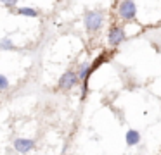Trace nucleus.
I'll use <instances>...</instances> for the list:
<instances>
[{"mask_svg": "<svg viewBox=\"0 0 161 155\" xmlns=\"http://www.w3.org/2000/svg\"><path fill=\"white\" fill-rule=\"evenodd\" d=\"M83 23H85L87 31L95 33V31H99V29L102 28V23H104V14L99 12V10H90V12L85 14Z\"/></svg>", "mask_w": 161, "mask_h": 155, "instance_id": "1", "label": "nucleus"}, {"mask_svg": "<svg viewBox=\"0 0 161 155\" xmlns=\"http://www.w3.org/2000/svg\"><path fill=\"white\" fill-rule=\"evenodd\" d=\"M0 48H2V50H12V48H14V43H12L9 38H2V40H0Z\"/></svg>", "mask_w": 161, "mask_h": 155, "instance_id": "9", "label": "nucleus"}, {"mask_svg": "<svg viewBox=\"0 0 161 155\" xmlns=\"http://www.w3.org/2000/svg\"><path fill=\"white\" fill-rule=\"evenodd\" d=\"M125 140H126V145H128V147H135V145L140 143V133L137 129H128Z\"/></svg>", "mask_w": 161, "mask_h": 155, "instance_id": "6", "label": "nucleus"}, {"mask_svg": "<svg viewBox=\"0 0 161 155\" xmlns=\"http://www.w3.org/2000/svg\"><path fill=\"white\" fill-rule=\"evenodd\" d=\"M78 83H80L78 72H75V71H66V72H64V74L59 78L57 86H59L61 90H71V88H75Z\"/></svg>", "mask_w": 161, "mask_h": 155, "instance_id": "3", "label": "nucleus"}, {"mask_svg": "<svg viewBox=\"0 0 161 155\" xmlns=\"http://www.w3.org/2000/svg\"><path fill=\"white\" fill-rule=\"evenodd\" d=\"M14 148L19 153H28L35 148V141L28 140V138H16L14 140Z\"/></svg>", "mask_w": 161, "mask_h": 155, "instance_id": "5", "label": "nucleus"}, {"mask_svg": "<svg viewBox=\"0 0 161 155\" xmlns=\"http://www.w3.org/2000/svg\"><path fill=\"white\" fill-rule=\"evenodd\" d=\"M92 72V64L90 62H83L80 65V71H78V78H80V83H87L88 74Z\"/></svg>", "mask_w": 161, "mask_h": 155, "instance_id": "7", "label": "nucleus"}, {"mask_svg": "<svg viewBox=\"0 0 161 155\" xmlns=\"http://www.w3.org/2000/svg\"><path fill=\"white\" fill-rule=\"evenodd\" d=\"M18 14L26 17H38V10L31 9V7H21V9H18Z\"/></svg>", "mask_w": 161, "mask_h": 155, "instance_id": "8", "label": "nucleus"}, {"mask_svg": "<svg viewBox=\"0 0 161 155\" xmlns=\"http://www.w3.org/2000/svg\"><path fill=\"white\" fill-rule=\"evenodd\" d=\"M108 40H109V45H113V47H118V45L121 43L123 40H125V29H123V26L114 24V26L109 28Z\"/></svg>", "mask_w": 161, "mask_h": 155, "instance_id": "4", "label": "nucleus"}, {"mask_svg": "<svg viewBox=\"0 0 161 155\" xmlns=\"http://www.w3.org/2000/svg\"><path fill=\"white\" fill-rule=\"evenodd\" d=\"M16 5H18V2H5V7H9V9H12Z\"/></svg>", "mask_w": 161, "mask_h": 155, "instance_id": "11", "label": "nucleus"}, {"mask_svg": "<svg viewBox=\"0 0 161 155\" xmlns=\"http://www.w3.org/2000/svg\"><path fill=\"white\" fill-rule=\"evenodd\" d=\"M118 14L123 21H133L137 16V3L132 0H125V2L118 3Z\"/></svg>", "mask_w": 161, "mask_h": 155, "instance_id": "2", "label": "nucleus"}, {"mask_svg": "<svg viewBox=\"0 0 161 155\" xmlns=\"http://www.w3.org/2000/svg\"><path fill=\"white\" fill-rule=\"evenodd\" d=\"M9 88V79L4 74H0V90H7Z\"/></svg>", "mask_w": 161, "mask_h": 155, "instance_id": "10", "label": "nucleus"}]
</instances>
